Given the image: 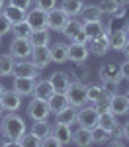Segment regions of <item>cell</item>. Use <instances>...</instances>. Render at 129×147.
Here are the masks:
<instances>
[{
	"label": "cell",
	"instance_id": "obj_1",
	"mask_svg": "<svg viewBox=\"0 0 129 147\" xmlns=\"http://www.w3.org/2000/svg\"><path fill=\"white\" fill-rule=\"evenodd\" d=\"M25 134V120L18 112H4L0 118V137L18 141Z\"/></svg>",
	"mask_w": 129,
	"mask_h": 147
},
{
	"label": "cell",
	"instance_id": "obj_2",
	"mask_svg": "<svg viewBox=\"0 0 129 147\" xmlns=\"http://www.w3.org/2000/svg\"><path fill=\"white\" fill-rule=\"evenodd\" d=\"M65 96H67L69 104L74 106V108H80V106H84V104H90L88 98H86V84H84V82L70 80L69 88L65 90Z\"/></svg>",
	"mask_w": 129,
	"mask_h": 147
},
{
	"label": "cell",
	"instance_id": "obj_3",
	"mask_svg": "<svg viewBox=\"0 0 129 147\" xmlns=\"http://www.w3.org/2000/svg\"><path fill=\"white\" fill-rule=\"evenodd\" d=\"M98 116H100V112L96 110V106L92 102H90V106L84 104L76 110V124H78V127L92 129L94 125H98Z\"/></svg>",
	"mask_w": 129,
	"mask_h": 147
},
{
	"label": "cell",
	"instance_id": "obj_4",
	"mask_svg": "<svg viewBox=\"0 0 129 147\" xmlns=\"http://www.w3.org/2000/svg\"><path fill=\"white\" fill-rule=\"evenodd\" d=\"M31 51H33V45H31V41H29L27 37H14V41L10 43V49H8V53H10L16 61H20V59H29Z\"/></svg>",
	"mask_w": 129,
	"mask_h": 147
},
{
	"label": "cell",
	"instance_id": "obj_5",
	"mask_svg": "<svg viewBox=\"0 0 129 147\" xmlns=\"http://www.w3.org/2000/svg\"><path fill=\"white\" fill-rule=\"evenodd\" d=\"M98 77H100V82L104 84H119L121 82V71H119V65L117 63H104L100 71H98Z\"/></svg>",
	"mask_w": 129,
	"mask_h": 147
},
{
	"label": "cell",
	"instance_id": "obj_6",
	"mask_svg": "<svg viewBox=\"0 0 129 147\" xmlns=\"http://www.w3.org/2000/svg\"><path fill=\"white\" fill-rule=\"evenodd\" d=\"M25 114H27V118L29 120H47L49 118V106H47V100H39V98H35L31 96V100L27 102V108H25Z\"/></svg>",
	"mask_w": 129,
	"mask_h": 147
},
{
	"label": "cell",
	"instance_id": "obj_7",
	"mask_svg": "<svg viewBox=\"0 0 129 147\" xmlns=\"http://www.w3.org/2000/svg\"><path fill=\"white\" fill-rule=\"evenodd\" d=\"M12 77H29V79H39L41 77V69H37L27 59H20L14 63V75Z\"/></svg>",
	"mask_w": 129,
	"mask_h": 147
},
{
	"label": "cell",
	"instance_id": "obj_8",
	"mask_svg": "<svg viewBox=\"0 0 129 147\" xmlns=\"http://www.w3.org/2000/svg\"><path fill=\"white\" fill-rule=\"evenodd\" d=\"M67 22H69V16L61 8H57V6L47 12V30L49 32H63V28H65Z\"/></svg>",
	"mask_w": 129,
	"mask_h": 147
},
{
	"label": "cell",
	"instance_id": "obj_9",
	"mask_svg": "<svg viewBox=\"0 0 129 147\" xmlns=\"http://www.w3.org/2000/svg\"><path fill=\"white\" fill-rule=\"evenodd\" d=\"M0 104H2V108H4V112H18L20 108H22V96L18 94L16 90H6L2 92V96H0Z\"/></svg>",
	"mask_w": 129,
	"mask_h": 147
},
{
	"label": "cell",
	"instance_id": "obj_10",
	"mask_svg": "<svg viewBox=\"0 0 129 147\" xmlns=\"http://www.w3.org/2000/svg\"><path fill=\"white\" fill-rule=\"evenodd\" d=\"M25 22L31 30H45L47 28V12L39 10L37 6L25 12Z\"/></svg>",
	"mask_w": 129,
	"mask_h": 147
},
{
	"label": "cell",
	"instance_id": "obj_11",
	"mask_svg": "<svg viewBox=\"0 0 129 147\" xmlns=\"http://www.w3.org/2000/svg\"><path fill=\"white\" fill-rule=\"evenodd\" d=\"M29 61L33 63L37 69H43L49 67L53 61H51V51H49V45H43V47H33L31 55H29Z\"/></svg>",
	"mask_w": 129,
	"mask_h": 147
},
{
	"label": "cell",
	"instance_id": "obj_12",
	"mask_svg": "<svg viewBox=\"0 0 129 147\" xmlns=\"http://www.w3.org/2000/svg\"><path fill=\"white\" fill-rule=\"evenodd\" d=\"M110 112L116 114L117 118H119V116H127L129 114V98H127V94L114 92V94H112V102H110Z\"/></svg>",
	"mask_w": 129,
	"mask_h": 147
},
{
	"label": "cell",
	"instance_id": "obj_13",
	"mask_svg": "<svg viewBox=\"0 0 129 147\" xmlns=\"http://www.w3.org/2000/svg\"><path fill=\"white\" fill-rule=\"evenodd\" d=\"M37 79H29V77H14V82H12V90H16L22 98L25 96H31L33 94V86Z\"/></svg>",
	"mask_w": 129,
	"mask_h": 147
},
{
	"label": "cell",
	"instance_id": "obj_14",
	"mask_svg": "<svg viewBox=\"0 0 129 147\" xmlns=\"http://www.w3.org/2000/svg\"><path fill=\"white\" fill-rule=\"evenodd\" d=\"M86 45H88V51H90L92 55L104 57L106 53L110 51L108 34H102V35H98V37H92V39H88V41H86Z\"/></svg>",
	"mask_w": 129,
	"mask_h": 147
},
{
	"label": "cell",
	"instance_id": "obj_15",
	"mask_svg": "<svg viewBox=\"0 0 129 147\" xmlns=\"http://www.w3.org/2000/svg\"><path fill=\"white\" fill-rule=\"evenodd\" d=\"M88 55H90V51H88L86 43H78V41H70L69 43V61L82 63V61L88 59Z\"/></svg>",
	"mask_w": 129,
	"mask_h": 147
},
{
	"label": "cell",
	"instance_id": "obj_16",
	"mask_svg": "<svg viewBox=\"0 0 129 147\" xmlns=\"http://www.w3.org/2000/svg\"><path fill=\"white\" fill-rule=\"evenodd\" d=\"M51 136L57 137L59 145H69V143H72V129L67 124L55 122V125H51Z\"/></svg>",
	"mask_w": 129,
	"mask_h": 147
},
{
	"label": "cell",
	"instance_id": "obj_17",
	"mask_svg": "<svg viewBox=\"0 0 129 147\" xmlns=\"http://www.w3.org/2000/svg\"><path fill=\"white\" fill-rule=\"evenodd\" d=\"M98 6L102 8L104 14H110L114 20H116V18H123V16L127 14V10H125L127 6L119 4V2H116V0H104V2H100Z\"/></svg>",
	"mask_w": 129,
	"mask_h": 147
},
{
	"label": "cell",
	"instance_id": "obj_18",
	"mask_svg": "<svg viewBox=\"0 0 129 147\" xmlns=\"http://www.w3.org/2000/svg\"><path fill=\"white\" fill-rule=\"evenodd\" d=\"M49 82H51V86L55 88V92H65L70 84V75L65 73V71H55V73H51Z\"/></svg>",
	"mask_w": 129,
	"mask_h": 147
},
{
	"label": "cell",
	"instance_id": "obj_19",
	"mask_svg": "<svg viewBox=\"0 0 129 147\" xmlns=\"http://www.w3.org/2000/svg\"><path fill=\"white\" fill-rule=\"evenodd\" d=\"M53 92H55V88L51 86L49 79H37V80H35L33 94H31V96L39 98V100H49V98L53 96Z\"/></svg>",
	"mask_w": 129,
	"mask_h": 147
},
{
	"label": "cell",
	"instance_id": "obj_20",
	"mask_svg": "<svg viewBox=\"0 0 129 147\" xmlns=\"http://www.w3.org/2000/svg\"><path fill=\"white\" fill-rule=\"evenodd\" d=\"M49 51H51V61L53 63H67L69 61V45L67 43H49Z\"/></svg>",
	"mask_w": 129,
	"mask_h": 147
},
{
	"label": "cell",
	"instance_id": "obj_21",
	"mask_svg": "<svg viewBox=\"0 0 129 147\" xmlns=\"http://www.w3.org/2000/svg\"><path fill=\"white\" fill-rule=\"evenodd\" d=\"M108 41H110V49L121 51L123 45H125V41H127V32H125V28H123V30H112V32L108 34Z\"/></svg>",
	"mask_w": 129,
	"mask_h": 147
},
{
	"label": "cell",
	"instance_id": "obj_22",
	"mask_svg": "<svg viewBox=\"0 0 129 147\" xmlns=\"http://www.w3.org/2000/svg\"><path fill=\"white\" fill-rule=\"evenodd\" d=\"M47 106H49V112L55 116L57 112H61L63 108H67V106H69V100H67L65 92H53V96L47 100Z\"/></svg>",
	"mask_w": 129,
	"mask_h": 147
},
{
	"label": "cell",
	"instance_id": "obj_23",
	"mask_svg": "<svg viewBox=\"0 0 129 147\" xmlns=\"http://www.w3.org/2000/svg\"><path fill=\"white\" fill-rule=\"evenodd\" d=\"M59 8L69 18H76V16H80L82 8H84V0H63Z\"/></svg>",
	"mask_w": 129,
	"mask_h": 147
},
{
	"label": "cell",
	"instance_id": "obj_24",
	"mask_svg": "<svg viewBox=\"0 0 129 147\" xmlns=\"http://www.w3.org/2000/svg\"><path fill=\"white\" fill-rule=\"evenodd\" d=\"M29 41H31V45L33 47H43V45H49L51 43V34H49V30H31V34L27 37Z\"/></svg>",
	"mask_w": 129,
	"mask_h": 147
},
{
	"label": "cell",
	"instance_id": "obj_25",
	"mask_svg": "<svg viewBox=\"0 0 129 147\" xmlns=\"http://www.w3.org/2000/svg\"><path fill=\"white\" fill-rule=\"evenodd\" d=\"M72 77H70V80H76V82H88L90 80V69H88V65H86V61H82V63H74V67H72Z\"/></svg>",
	"mask_w": 129,
	"mask_h": 147
},
{
	"label": "cell",
	"instance_id": "obj_26",
	"mask_svg": "<svg viewBox=\"0 0 129 147\" xmlns=\"http://www.w3.org/2000/svg\"><path fill=\"white\" fill-rule=\"evenodd\" d=\"M55 122H59V124H67L72 127V124H76V108L74 106H67V108H63L61 112L55 114Z\"/></svg>",
	"mask_w": 129,
	"mask_h": 147
},
{
	"label": "cell",
	"instance_id": "obj_27",
	"mask_svg": "<svg viewBox=\"0 0 129 147\" xmlns=\"http://www.w3.org/2000/svg\"><path fill=\"white\" fill-rule=\"evenodd\" d=\"M102 8L98 6V4H84V8H82L80 16H82V22H100V18H102Z\"/></svg>",
	"mask_w": 129,
	"mask_h": 147
},
{
	"label": "cell",
	"instance_id": "obj_28",
	"mask_svg": "<svg viewBox=\"0 0 129 147\" xmlns=\"http://www.w3.org/2000/svg\"><path fill=\"white\" fill-rule=\"evenodd\" d=\"M82 26H84L82 20H78V18H69V22L65 24V28H63V32H61V34L65 35L69 41H72V39H74V35L82 30Z\"/></svg>",
	"mask_w": 129,
	"mask_h": 147
},
{
	"label": "cell",
	"instance_id": "obj_29",
	"mask_svg": "<svg viewBox=\"0 0 129 147\" xmlns=\"http://www.w3.org/2000/svg\"><path fill=\"white\" fill-rule=\"evenodd\" d=\"M72 143L78 147H88L92 145V134L86 127H78L76 131H72Z\"/></svg>",
	"mask_w": 129,
	"mask_h": 147
},
{
	"label": "cell",
	"instance_id": "obj_30",
	"mask_svg": "<svg viewBox=\"0 0 129 147\" xmlns=\"http://www.w3.org/2000/svg\"><path fill=\"white\" fill-rule=\"evenodd\" d=\"M108 90V84H104V82H86V98H88V102H96L104 92Z\"/></svg>",
	"mask_w": 129,
	"mask_h": 147
},
{
	"label": "cell",
	"instance_id": "obj_31",
	"mask_svg": "<svg viewBox=\"0 0 129 147\" xmlns=\"http://www.w3.org/2000/svg\"><path fill=\"white\" fill-rule=\"evenodd\" d=\"M2 14L10 20V24H18V22H23V20H25V10L16 8V6H12V4H6L4 10H2Z\"/></svg>",
	"mask_w": 129,
	"mask_h": 147
},
{
	"label": "cell",
	"instance_id": "obj_32",
	"mask_svg": "<svg viewBox=\"0 0 129 147\" xmlns=\"http://www.w3.org/2000/svg\"><path fill=\"white\" fill-rule=\"evenodd\" d=\"M14 63H16V59L10 53L0 55V77H12L14 75Z\"/></svg>",
	"mask_w": 129,
	"mask_h": 147
},
{
	"label": "cell",
	"instance_id": "obj_33",
	"mask_svg": "<svg viewBox=\"0 0 129 147\" xmlns=\"http://www.w3.org/2000/svg\"><path fill=\"white\" fill-rule=\"evenodd\" d=\"M116 124H117V116H116V114H112L110 110L100 112V116H98V125H100V127H104V129H108V131H112Z\"/></svg>",
	"mask_w": 129,
	"mask_h": 147
},
{
	"label": "cell",
	"instance_id": "obj_34",
	"mask_svg": "<svg viewBox=\"0 0 129 147\" xmlns=\"http://www.w3.org/2000/svg\"><path fill=\"white\" fill-rule=\"evenodd\" d=\"M29 131L35 134L39 139H43V137H47L51 134V124H49L47 120H35L33 124H31V129H29Z\"/></svg>",
	"mask_w": 129,
	"mask_h": 147
},
{
	"label": "cell",
	"instance_id": "obj_35",
	"mask_svg": "<svg viewBox=\"0 0 129 147\" xmlns=\"http://www.w3.org/2000/svg\"><path fill=\"white\" fill-rule=\"evenodd\" d=\"M90 134H92V143L96 145H106L108 141H110V131L104 129V127H100V125H94L92 129H90Z\"/></svg>",
	"mask_w": 129,
	"mask_h": 147
},
{
	"label": "cell",
	"instance_id": "obj_36",
	"mask_svg": "<svg viewBox=\"0 0 129 147\" xmlns=\"http://www.w3.org/2000/svg\"><path fill=\"white\" fill-rule=\"evenodd\" d=\"M16 145H20V147H41V139L35 136V134H31V131H29V134L25 131V134L16 141Z\"/></svg>",
	"mask_w": 129,
	"mask_h": 147
},
{
	"label": "cell",
	"instance_id": "obj_37",
	"mask_svg": "<svg viewBox=\"0 0 129 147\" xmlns=\"http://www.w3.org/2000/svg\"><path fill=\"white\" fill-rule=\"evenodd\" d=\"M82 30H84V34L88 35V39H92V37H98V35L106 34V32H104V28H102V24H100V22H84Z\"/></svg>",
	"mask_w": 129,
	"mask_h": 147
},
{
	"label": "cell",
	"instance_id": "obj_38",
	"mask_svg": "<svg viewBox=\"0 0 129 147\" xmlns=\"http://www.w3.org/2000/svg\"><path fill=\"white\" fill-rule=\"evenodd\" d=\"M10 32H12V37H29V34H31V28L27 26V22H25V20H23V22L12 24Z\"/></svg>",
	"mask_w": 129,
	"mask_h": 147
},
{
	"label": "cell",
	"instance_id": "obj_39",
	"mask_svg": "<svg viewBox=\"0 0 129 147\" xmlns=\"http://www.w3.org/2000/svg\"><path fill=\"white\" fill-rule=\"evenodd\" d=\"M112 94H114L112 90H106V92H104V94H102V96H100V98H98L96 102H92L94 106H96V110H98V112H104V110H110V102H112Z\"/></svg>",
	"mask_w": 129,
	"mask_h": 147
},
{
	"label": "cell",
	"instance_id": "obj_40",
	"mask_svg": "<svg viewBox=\"0 0 129 147\" xmlns=\"http://www.w3.org/2000/svg\"><path fill=\"white\" fill-rule=\"evenodd\" d=\"M33 4L39 8V10L49 12V10H53V8L57 6V0H33Z\"/></svg>",
	"mask_w": 129,
	"mask_h": 147
},
{
	"label": "cell",
	"instance_id": "obj_41",
	"mask_svg": "<svg viewBox=\"0 0 129 147\" xmlns=\"http://www.w3.org/2000/svg\"><path fill=\"white\" fill-rule=\"evenodd\" d=\"M10 28H12V24H10V20L0 12V37H4L6 34H10Z\"/></svg>",
	"mask_w": 129,
	"mask_h": 147
},
{
	"label": "cell",
	"instance_id": "obj_42",
	"mask_svg": "<svg viewBox=\"0 0 129 147\" xmlns=\"http://www.w3.org/2000/svg\"><path fill=\"white\" fill-rule=\"evenodd\" d=\"M8 4L12 6H16V8H22V10H29L31 6H33V0H8Z\"/></svg>",
	"mask_w": 129,
	"mask_h": 147
},
{
	"label": "cell",
	"instance_id": "obj_43",
	"mask_svg": "<svg viewBox=\"0 0 129 147\" xmlns=\"http://www.w3.org/2000/svg\"><path fill=\"white\" fill-rule=\"evenodd\" d=\"M112 22H114V18L110 16V14H102V18H100V24H102V28H104L106 34H110L114 28H112Z\"/></svg>",
	"mask_w": 129,
	"mask_h": 147
},
{
	"label": "cell",
	"instance_id": "obj_44",
	"mask_svg": "<svg viewBox=\"0 0 129 147\" xmlns=\"http://www.w3.org/2000/svg\"><path fill=\"white\" fill-rule=\"evenodd\" d=\"M41 147H61V145H59L57 137L49 134L47 137H43V139H41Z\"/></svg>",
	"mask_w": 129,
	"mask_h": 147
},
{
	"label": "cell",
	"instance_id": "obj_45",
	"mask_svg": "<svg viewBox=\"0 0 129 147\" xmlns=\"http://www.w3.org/2000/svg\"><path fill=\"white\" fill-rule=\"evenodd\" d=\"M110 136L114 137V139H123V125H119V122H117L114 125V129L110 131Z\"/></svg>",
	"mask_w": 129,
	"mask_h": 147
},
{
	"label": "cell",
	"instance_id": "obj_46",
	"mask_svg": "<svg viewBox=\"0 0 129 147\" xmlns=\"http://www.w3.org/2000/svg\"><path fill=\"white\" fill-rule=\"evenodd\" d=\"M119 71H121V79L129 80V59H125V61L119 65Z\"/></svg>",
	"mask_w": 129,
	"mask_h": 147
},
{
	"label": "cell",
	"instance_id": "obj_47",
	"mask_svg": "<svg viewBox=\"0 0 129 147\" xmlns=\"http://www.w3.org/2000/svg\"><path fill=\"white\" fill-rule=\"evenodd\" d=\"M72 41H78V43H86V41H88V35L84 34V30H80L78 34L74 35V39H72Z\"/></svg>",
	"mask_w": 129,
	"mask_h": 147
},
{
	"label": "cell",
	"instance_id": "obj_48",
	"mask_svg": "<svg viewBox=\"0 0 129 147\" xmlns=\"http://www.w3.org/2000/svg\"><path fill=\"white\" fill-rule=\"evenodd\" d=\"M123 139L129 141V120L125 122V125H123Z\"/></svg>",
	"mask_w": 129,
	"mask_h": 147
},
{
	"label": "cell",
	"instance_id": "obj_49",
	"mask_svg": "<svg viewBox=\"0 0 129 147\" xmlns=\"http://www.w3.org/2000/svg\"><path fill=\"white\" fill-rule=\"evenodd\" d=\"M121 53L125 55V59H129V35H127V41H125V45H123V49H121Z\"/></svg>",
	"mask_w": 129,
	"mask_h": 147
},
{
	"label": "cell",
	"instance_id": "obj_50",
	"mask_svg": "<svg viewBox=\"0 0 129 147\" xmlns=\"http://www.w3.org/2000/svg\"><path fill=\"white\" fill-rule=\"evenodd\" d=\"M4 6H6V0H0V12L4 10Z\"/></svg>",
	"mask_w": 129,
	"mask_h": 147
},
{
	"label": "cell",
	"instance_id": "obj_51",
	"mask_svg": "<svg viewBox=\"0 0 129 147\" xmlns=\"http://www.w3.org/2000/svg\"><path fill=\"white\" fill-rule=\"evenodd\" d=\"M6 90V86H4V84H2V82H0V96H2V92Z\"/></svg>",
	"mask_w": 129,
	"mask_h": 147
},
{
	"label": "cell",
	"instance_id": "obj_52",
	"mask_svg": "<svg viewBox=\"0 0 129 147\" xmlns=\"http://www.w3.org/2000/svg\"><path fill=\"white\" fill-rule=\"evenodd\" d=\"M2 114H4V108H2V104H0V118H2Z\"/></svg>",
	"mask_w": 129,
	"mask_h": 147
},
{
	"label": "cell",
	"instance_id": "obj_53",
	"mask_svg": "<svg viewBox=\"0 0 129 147\" xmlns=\"http://www.w3.org/2000/svg\"><path fill=\"white\" fill-rule=\"evenodd\" d=\"M116 2H119V4H123V6H125V0H116Z\"/></svg>",
	"mask_w": 129,
	"mask_h": 147
},
{
	"label": "cell",
	"instance_id": "obj_54",
	"mask_svg": "<svg viewBox=\"0 0 129 147\" xmlns=\"http://www.w3.org/2000/svg\"><path fill=\"white\" fill-rule=\"evenodd\" d=\"M125 32H127V35H129V22H127V26H125Z\"/></svg>",
	"mask_w": 129,
	"mask_h": 147
},
{
	"label": "cell",
	"instance_id": "obj_55",
	"mask_svg": "<svg viewBox=\"0 0 129 147\" xmlns=\"http://www.w3.org/2000/svg\"><path fill=\"white\" fill-rule=\"evenodd\" d=\"M125 6H129V0H125Z\"/></svg>",
	"mask_w": 129,
	"mask_h": 147
},
{
	"label": "cell",
	"instance_id": "obj_56",
	"mask_svg": "<svg viewBox=\"0 0 129 147\" xmlns=\"http://www.w3.org/2000/svg\"><path fill=\"white\" fill-rule=\"evenodd\" d=\"M0 45H2V37H0Z\"/></svg>",
	"mask_w": 129,
	"mask_h": 147
},
{
	"label": "cell",
	"instance_id": "obj_57",
	"mask_svg": "<svg viewBox=\"0 0 129 147\" xmlns=\"http://www.w3.org/2000/svg\"><path fill=\"white\" fill-rule=\"evenodd\" d=\"M127 98H129V90H127Z\"/></svg>",
	"mask_w": 129,
	"mask_h": 147
}]
</instances>
